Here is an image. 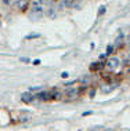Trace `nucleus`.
<instances>
[{
  "mask_svg": "<svg viewBox=\"0 0 130 131\" xmlns=\"http://www.w3.org/2000/svg\"><path fill=\"white\" fill-rule=\"evenodd\" d=\"M21 100H22L24 102H26V104H29V102H32L35 100V95L32 93H24L22 95H21Z\"/></svg>",
  "mask_w": 130,
  "mask_h": 131,
  "instance_id": "nucleus-3",
  "label": "nucleus"
},
{
  "mask_svg": "<svg viewBox=\"0 0 130 131\" xmlns=\"http://www.w3.org/2000/svg\"><path fill=\"white\" fill-rule=\"evenodd\" d=\"M39 63H40L39 59H35V61H33V65H39Z\"/></svg>",
  "mask_w": 130,
  "mask_h": 131,
  "instance_id": "nucleus-15",
  "label": "nucleus"
},
{
  "mask_svg": "<svg viewBox=\"0 0 130 131\" xmlns=\"http://www.w3.org/2000/svg\"><path fill=\"white\" fill-rule=\"evenodd\" d=\"M25 3H26V0H17V2H15V4L18 6V7H22L24 4H25Z\"/></svg>",
  "mask_w": 130,
  "mask_h": 131,
  "instance_id": "nucleus-7",
  "label": "nucleus"
},
{
  "mask_svg": "<svg viewBox=\"0 0 130 131\" xmlns=\"http://www.w3.org/2000/svg\"><path fill=\"white\" fill-rule=\"evenodd\" d=\"M119 63H121V61H119L118 58H115V57H112V58L108 59V62H107V68L109 69V70H115L119 66Z\"/></svg>",
  "mask_w": 130,
  "mask_h": 131,
  "instance_id": "nucleus-2",
  "label": "nucleus"
},
{
  "mask_svg": "<svg viewBox=\"0 0 130 131\" xmlns=\"http://www.w3.org/2000/svg\"><path fill=\"white\" fill-rule=\"evenodd\" d=\"M61 77H68V72H62L61 73Z\"/></svg>",
  "mask_w": 130,
  "mask_h": 131,
  "instance_id": "nucleus-14",
  "label": "nucleus"
},
{
  "mask_svg": "<svg viewBox=\"0 0 130 131\" xmlns=\"http://www.w3.org/2000/svg\"><path fill=\"white\" fill-rule=\"evenodd\" d=\"M36 37H40V35L39 33H31V35H28L25 39H26V40H29V39H36Z\"/></svg>",
  "mask_w": 130,
  "mask_h": 131,
  "instance_id": "nucleus-6",
  "label": "nucleus"
},
{
  "mask_svg": "<svg viewBox=\"0 0 130 131\" xmlns=\"http://www.w3.org/2000/svg\"><path fill=\"white\" fill-rule=\"evenodd\" d=\"M21 62H29V59L25 58V57H22V58H21Z\"/></svg>",
  "mask_w": 130,
  "mask_h": 131,
  "instance_id": "nucleus-13",
  "label": "nucleus"
},
{
  "mask_svg": "<svg viewBox=\"0 0 130 131\" xmlns=\"http://www.w3.org/2000/svg\"><path fill=\"white\" fill-rule=\"evenodd\" d=\"M43 17V8L39 6H35L32 8V13H31V18L32 19H39Z\"/></svg>",
  "mask_w": 130,
  "mask_h": 131,
  "instance_id": "nucleus-1",
  "label": "nucleus"
},
{
  "mask_svg": "<svg viewBox=\"0 0 130 131\" xmlns=\"http://www.w3.org/2000/svg\"><path fill=\"white\" fill-rule=\"evenodd\" d=\"M89 95H90V98H93L94 95H96V90H90V93H89Z\"/></svg>",
  "mask_w": 130,
  "mask_h": 131,
  "instance_id": "nucleus-12",
  "label": "nucleus"
},
{
  "mask_svg": "<svg viewBox=\"0 0 130 131\" xmlns=\"http://www.w3.org/2000/svg\"><path fill=\"white\" fill-rule=\"evenodd\" d=\"M39 90H42V87H40V86H36V87H31V88H29V93H33V91H39Z\"/></svg>",
  "mask_w": 130,
  "mask_h": 131,
  "instance_id": "nucleus-8",
  "label": "nucleus"
},
{
  "mask_svg": "<svg viewBox=\"0 0 130 131\" xmlns=\"http://www.w3.org/2000/svg\"><path fill=\"white\" fill-rule=\"evenodd\" d=\"M112 50H114V47H112V46H108L107 47V54H111Z\"/></svg>",
  "mask_w": 130,
  "mask_h": 131,
  "instance_id": "nucleus-11",
  "label": "nucleus"
},
{
  "mask_svg": "<svg viewBox=\"0 0 130 131\" xmlns=\"http://www.w3.org/2000/svg\"><path fill=\"white\" fill-rule=\"evenodd\" d=\"M129 46H130V40H129Z\"/></svg>",
  "mask_w": 130,
  "mask_h": 131,
  "instance_id": "nucleus-17",
  "label": "nucleus"
},
{
  "mask_svg": "<svg viewBox=\"0 0 130 131\" xmlns=\"http://www.w3.org/2000/svg\"><path fill=\"white\" fill-rule=\"evenodd\" d=\"M35 97H36L37 100H40V101H46V100H47V97H48V94L46 93V91H43V93H39L37 95H35Z\"/></svg>",
  "mask_w": 130,
  "mask_h": 131,
  "instance_id": "nucleus-4",
  "label": "nucleus"
},
{
  "mask_svg": "<svg viewBox=\"0 0 130 131\" xmlns=\"http://www.w3.org/2000/svg\"><path fill=\"white\" fill-rule=\"evenodd\" d=\"M78 95V91L76 90H69L68 93H66V97H69V98H73V97H76Z\"/></svg>",
  "mask_w": 130,
  "mask_h": 131,
  "instance_id": "nucleus-5",
  "label": "nucleus"
},
{
  "mask_svg": "<svg viewBox=\"0 0 130 131\" xmlns=\"http://www.w3.org/2000/svg\"><path fill=\"white\" fill-rule=\"evenodd\" d=\"M3 2H4V4H10V3H11V0H3Z\"/></svg>",
  "mask_w": 130,
  "mask_h": 131,
  "instance_id": "nucleus-16",
  "label": "nucleus"
},
{
  "mask_svg": "<svg viewBox=\"0 0 130 131\" xmlns=\"http://www.w3.org/2000/svg\"><path fill=\"white\" fill-rule=\"evenodd\" d=\"M103 14H105V6H101L98 10V15H103Z\"/></svg>",
  "mask_w": 130,
  "mask_h": 131,
  "instance_id": "nucleus-9",
  "label": "nucleus"
},
{
  "mask_svg": "<svg viewBox=\"0 0 130 131\" xmlns=\"http://www.w3.org/2000/svg\"><path fill=\"white\" fill-rule=\"evenodd\" d=\"M48 15H50L51 18H53V17H55V11L53 8H50V10H48Z\"/></svg>",
  "mask_w": 130,
  "mask_h": 131,
  "instance_id": "nucleus-10",
  "label": "nucleus"
}]
</instances>
